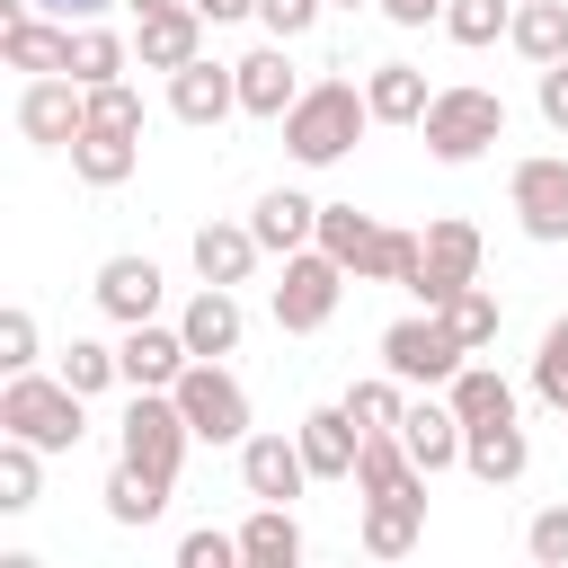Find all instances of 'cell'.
I'll return each mask as SVG.
<instances>
[{"label":"cell","instance_id":"cb8c5ba5","mask_svg":"<svg viewBox=\"0 0 568 568\" xmlns=\"http://www.w3.org/2000/svg\"><path fill=\"white\" fill-rule=\"evenodd\" d=\"M408 488H426L417 453L399 444V426H373L364 453H355V497H408Z\"/></svg>","mask_w":568,"mask_h":568},{"label":"cell","instance_id":"681fc988","mask_svg":"<svg viewBox=\"0 0 568 568\" xmlns=\"http://www.w3.org/2000/svg\"><path fill=\"white\" fill-rule=\"evenodd\" d=\"M36 9H53V18H98L106 0H36Z\"/></svg>","mask_w":568,"mask_h":568},{"label":"cell","instance_id":"7bdbcfd3","mask_svg":"<svg viewBox=\"0 0 568 568\" xmlns=\"http://www.w3.org/2000/svg\"><path fill=\"white\" fill-rule=\"evenodd\" d=\"M524 550H532L541 568H568V506H541V515L524 524Z\"/></svg>","mask_w":568,"mask_h":568},{"label":"cell","instance_id":"74e56055","mask_svg":"<svg viewBox=\"0 0 568 568\" xmlns=\"http://www.w3.org/2000/svg\"><path fill=\"white\" fill-rule=\"evenodd\" d=\"M346 408H355L364 435H373V426H399V417H408V382H399V373H373V382L346 390Z\"/></svg>","mask_w":568,"mask_h":568},{"label":"cell","instance_id":"ffe728a7","mask_svg":"<svg viewBox=\"0 0 568 568\" xmlns=\"http://www.w3.org/2000/svg\"><path fill=\"white\" fill-rule=\"evenodd\" d=\"M178 328H186V346H195V355H240V328H248L240 284H195V302L178 311Z\"/></svg>","mask_w":568,"mask_h":568},{"label":"cell","instance_id":"b9f144b4","mask_svg":"<svg viewBox=\"0 0 568 568\" xmlns=\"http://www.w3.org/2000/svg\"><path fill=\"white\" fill-rule=\"evenodd\" d=\"M178 568H248V559H240V532H213L204 524V532L178 541Z\"/></svg>","mask_w":568,"mask_h":568},{"label":"cell","instance_id":"836d02e7","mask_svg":"<svg viewBox=\"0 0 568 568\" xmlns=\"http://www.w3.org/2000/svg\"><path fill=\"white\" fill-rule=\"evenodd\" d=\"M36 488H44V444L0 435V515H27V506H36Z\"/></svg>","mask_w":568,"mask_h":568},{"label":"cell","instance_id":"5bb4252c","mask_svg":"<svg viewBox=\"0 0 568 568\" xmlns=\"http://www.w3.org/2000/svg\"><path fill=\"white\" fill-rule=\"evenodd\" d=\"M169 115H178V124H222V115H240V62L195 53L186 71H169Z\"/></svg>","mask_w":568,"mask_h":568},{"label":"cell","instance_id":"8fae6325","mask_svg":"<svg viewBox=\"0 0 568 568\" xmlns=\"http://www.w3.org/2000/svg\"><path fill=\"white\" fill-rule=\"evenodd\" d=\"M115 355H124V390H178V373L195 364V346H186L178 320H169V328H160V320H133Z\"/></svg>","mask_w":568,"mask_h":568},{"label":"cell","instance_id":"ee69618b","mask_svg":"<svg viewBox=\"0 0 568 568\" xmlns=\"http://www.w3.org/2000/svg\"><path fill=\"white\" fill-rule=\"evenodd\" d=\"M0 373H36V311H0Z\"/></svg>","mask_w":568,"mask_h":568},{"label":"cell","instance_id":"4316f807","mask_svg":"<svg viewBox=\"0 0 568 568\" xmlns=\"http://www.w3.org/2000/svg\"><path fill=\"white\" fill-rule=\"evenodd\" d=\"M417 532H426V488H408V497H364V550H373V559H408Z\"/></svg>","mask_w":568,"mask_h":568},{"label":"cell","instance_id":"d590c367","mask_svg":"<svg viewBox=\"0 0 568 568\" xmlns=\"http://www.w3.org/2000/svg\"><path fill=\"white\" fill-rule=\"evenodd\" d=\"M506 27H515V0H444V36H453V44H470V53H479V44H497Z\"/></svg>","mask_w":568,"mask_h":568},{"label":"cell","instance_id":"9c48e42d","mask_svg":"<svg viewBox=\"0 0 568 568\" xmlns=\"http://www.w3.org/2000/svg\"><path fill=\"white\" fill-rule=\"evenodd\" d=\"M506 204H515L524 240L559 248V240H568V160H559V151H532V160H515V178H506Z\"/></svg>","mask_w":568,"mask_h":568},{"label":"cell","instance_id":"8d00e7d4","mask_svg":"<svg viewBox=\"0 0 568 568\" xmlns=\"http://www.w3.org/2000/svg\"><path fill=\"white\" fill-rule=\"evenodd\" d=\"M62 382L98 399L106 382H124V355H115V346H98V337H71V346H62Z\"/></svg>","mask_w":568,"mask_h":568},{"label":"cell","instance_id":"484cf974","mask_svg":"<svg viewBox=\"0 0 568 568\" xmlns=\"http://www.w3.org/2000/svg\"><path fill=\"white\" fill-rule=\"evenodd\" d=\"M257 257H266V248H257L248 222H204V231H195V275H204V284H248Z\"/></svg>","mask_w":568,"mask_h":568},{"label":"cell","instance_id":"c3c4849f","mask_svg":"<svg viewBox=\"0 0 568 568\" xmlns=\"http://www.w3.org/2000/svg\"><path fill=\"white\" fill-rule=\"evenodd\" d=\"M195 9H204L213 27H231V18H257V0H195Z\"/></svg>","mask_w":568,"mask_h":568},{"label":"cell","instance_id":"30bf717a","mask_svg":"<svg viewBox=\"0 0 568 568\" xmlns=\"http://www.w3.org/2000/svg\"><path fill=\"white\" fill-rule=\"evenodd\" d=\"M80 124H89V89H80L71 71H44V80L18 89V133H27L36 151H71Z\"/></svg>","mask_w":568,"mask_h":568},{"label":"cell","instance_id":"8992f818","mask_svg":"<svg viewBox=\"0 0 568 568\" xmlns=\"http://www.w3.org/2000/svg\"><path fill=\"white\" fill-rule=\"evenodd\" d=\"M346 284H355V275H346L320 240H311V248H293V257H284V284H275V328H284V337L328 328V320H337V302H346Z\"/></svg>","mask_w":568,"mask_h":568},{"label":"cell","instance_id":"f1b7e54d","mask_svg":"<svg viewBox=\"0 0 568 568\" xmlns=\"http://www.w3.org/2000/svg\"><path fill=\"white\" fill-rule=\"evenodd\" d=\"M506 44L541 71V62H568V0H515V27Z\"/></svg>","mask_w":568,"mask_h":568},{"label":"cell","instance_id":"1f68e13d","mask_svg":"<svg viewBox=\"0 0 568 568\" xmlns=\"http://www.w3.org/2000/svg\"><path fill=\"white\" fill-rule=\"evenodd\" d=\"M124 62H133V44H124L115 27H89V18L71 27V80H80V89H98V80H124Z\"/></svg>","mask_w":568,"mask_h":568},{"label":"cell","instance_id":"83f0119b","mask_svg":"<svg viewBox=\"0 0 568 568\" xmlns=\"http://www.w3.org/2000/svg\"><path fill=\"white\" fill-rule=\"evenodd\" d=\"M240 559H248V568H302V524H293V506H266V497H257V515L240 524Z\"/></svg>","mask_w":568,"mask_h":568},{"label":"cell","instance_id":"e0dca14e","mask_svg":"<svg viewBox=\"0 0 568 568\" xmlns=\"http://www.w3.org/2000/svg\"><path fill=\"white\" fill-rule=\"evenodd\" d=\"M89 293H98V311H106V320H124V328H133V320H160V293H169V284H160V266H151V257H133V248H124V257H106V266H98V284H89Z\"/></svg>","mask_w":568,"mask_h":568},{"label":"cell","instance_id":"816d5d0a","mask_svg":"<svg viewBox=\"0 0 568 568\" xmlns=\"http://www.w3.org/2000/svg\"><path fill=\"white\" fill-rule=\"evenodd\" d=\"M337 9H364V0H337Z\"/></svg>","mask_w":568,"mask_h":568},{"label":"cell","instance_id":"ac0fdd59","mask_svg":"<svg viewBox=\"0 0 568 568\" xmlns=\"http://www.w3.org/2000/svg\"><path fill=\"white\" fill-rule=\"evenodd\" d=\"M293 98H302V80H293V62H284V44H275V36H266L257 53H240V115L284 124V115H293Z\"/></svg>","mask_w":568,"mask_h":568},{"label":"cell","instance_id":"9a60e30c","mask_svg":"<svg viewBox=\"0 0 568 568\" xmlns=\"http://www.w3.org/2000/svg\"><path fill=\"white\" fill-rule=\"evenodd\" d=\"M240 488L266 497V506H293V497L311 488L302 444H293V435H248V444H240Z\"/></svg>","mask_w":568,"mask_h":568},{"label":"cell","instance_id":"f907efd6","mask_svg":"<svg viewBox=\"0 0 568 568\" xmlns=\"http://www.w3.org/2000/svg\"><path fill=\"white\" fill-rule=\"evenodd\" d=\"M124 9H133V18H142V9H169V0H124Z\"/></svg>","mask_w":568,"mask_h":568},{"label":"cell","instance_id":"52a82bcc","mask_svg":"<svg viewBox=\"0 0 568 568\" xmlns=\"http://www.w3.org/2000/svg\"><path fill=\"white\" fill-rule=\"evenodd\" d=\"M462 364H470V346L444 328V311H408V320L382 328V373H399L408 390H435V382H453Z\"/></svg>","mask_w":568,"mask_h":568},{"label":"cell","instance_id":"6da1fadb","mask_svg":"<svg viewBox=\"0 0 568 568\" xmlns=\"http://www.w3.org/2000/svg\"><path fill=\"white\" fill-rule=\"evenodd\" d=\"M364 124H373L364 80H311V89L293 98V115H284V151H293L302 169H337V160L364 142Z\"/></svg>","mask_w":568,"mask_h":568},{"label":"cell","instance_id":"f35d334b","mask_svg":"<svg viewBox=\"0 0 568 568\" xmlns=\"http://www.w3.org/2000/svg\"><path fill=\"white\" fill-rule=\"evenodd\" d=\"M364 240H373V213H355V204H320V248L355 275V257H364Z\"/></svg>","mask_w":568,"mask_h":568},{"label":"cell","instance_id":"d4e9b609","mask_svg":"<svg viewBox=\"0 0 568 568\" xmlns=\"http://www.w3.org/2000/svg\"><path fill=\"white\" fill-rule=\"evenodd\" d=\"M364 98H373V124H426V106H435V89H426L417 62H373Z\"/></svg>","mask_w":568,"mask_h":568},{"label":"cell","instance_id":"4fadbf2b","mask_svg":"<svg viewBox=\"0 0 568 568\" xmlns=\"http://www.w3.org/2000/svg\"><path fill=\"white\" fill-rule=\"evenodd\" d=\"M204 9L195 0H169V9H142V27H133V53H142V71H186L195 53H204Z\"/></svg>","mask_w":568,"mask_h":568},{"label":"cell","instance_id":"7a4b0ae2","mask_svg":"<svg viewBox=\"0 0 568 568\" xmlns=\"http://www.w3.org/2000/svg\"><path fill=\"white\" fill-rule=\"evenodd\" d=\"M0 435H27L44 453H71L89 435V390H71L62 373H9L0 390Z\"/></svg>","mask_w":568,"mask_h":568},{"label":"cell","instance_id":"7dc6e473","mask_svg":"<svg viewBox=\"0 0 568 568\" xmlns=\"http://www.w3.org/2000/svg\"><path fill=\"white\" fill-rule=\"evenodd\" d=\"M390 27H444V0H373Z\"/></svg>","mask_w":568,"mask_h":568},{"label":"cell","instance_id":"d6a6232c","mask_svg":"<svg viewBox=\"0 0 568 568\" xmlns=\"http://www.w3.org/2000/svg\"><path fill=\"white\" fill-rule=\"evenodd\" d=\"M444 328H453L470 355H488V346H497V328H506V302H497L488 284H462V293L444 302Z\"/></svg>","mask_w":568,"mask_h":568},{"label":"cell","instance_id":"2e32d148","mask_svg":"<svg viewBox=\"0 0 568 568\" xmlns=\"http://www.w3.org/2000/svg\"><path fill=\"white\" fill-rule=\"evenodd\" d=\"M293 444H302V462H311V479H355V453H364V426H355V408L337 399V408H311V417L293 426Z\"/></svg>","mask_w":568,"mask_h":568},{"label":"cell","instance_id":"5b68a950","mask_svg":"<svg viewBox=\"0 0 568 568\" xmlns=\"http://www.w3.org/2000/svg\"><path fill=\"white\" fill-rule=\"evenodd\" d=\"M417 133H426V151H435V160H453V169H462V160H479L488 142H506V98H497V89L453 80V89H435V106H426V124H417Z\"/></svg>","mask_w":568,"mask_h":568},{"label":"cell","instance_id":"f546056e","mask_svg":"<svg viewBox=\"0 0 568 568\" xmlns=\"http://www.w3.org/2000/svg\"><path fill=\"white\" fill-rule=\"evenodd\" d=\"M444 399L462 408V426H497V417H515V382H506L497 364H462V373L444 382Z\"/></svg>","mask_w":568,"mask_h":568},{"label":"cell","instance_id":"ab89813d","mask_svg":"<svg viewBox=\"0 0 568 568\" xmlns=\"http://www.w3.org/2000/svg\"><path fill=\"white\" fill-rule=\"evenodd\" d=\"M532 390H541V399L568 417V320H550V328H541V355H532Z\"/></svg>","mask_w":568,"mask_h":568},{"label":"cell","instance_id":"d6986e66","mask_svg":"<svg viewBox=\"0 0 568 568\" xmlns=\"http://www.w3.org/2000/svg\"><path fill=\"white\" fill-rule=\"evenodd\" d=\"M248 231H257V248H266V257H293V248H311V240H320V204H311L302 186H266V195H257V213H248Z\"/></svg>","mask_w":568,"mask_h":568},{"label":"cell","instance_id":"e575fe53","mask_svg":"<svg viewBox=\"0 0 568 568\" xmlns=\"http://www.w3.org/2000/svg\"><path fill=\"white\" fill-rule=\"evenodd\" d=\"M408 266H417V231L373 222V240H364V257H355V284H408Z\"/></svg>","mask_w":568,"mask_h":568},{"label":"cell","instance_id":"7402d4cb","mask_svg":"<svg viewBox=\"0 0 568 568\" xmlns=\"http://www.w3.org/2000/svg\"><path fill=\"white\" fill-rule=\"evenodd\" d=\"M142 169V133H115V124H80L71 133V178L80 186H124Z\"/></svg>","mask_w":568,"mask_h":568},{"label":"cell","instance_id":"4dcf8cb0","mask_svg":"<svg viewBox=\"0 0 568 568\" xmlns=\"http://www.w3.org/2000/svg\"><path fill=\"white\" fill-rule=\"evenodd\" d=\"M106 515L115 524H160V506H169V479H151V470H133L124 453H115V470H106Z\"/></svg>","mask_w":568,"mask_h":568},{"label":"cell","instance_id":"603a6c76","mask_svg":"<svg viewBox=\"0 0 568 568\" xmlns=\"http://www.w3.org/2000/svg\"><path fill=\"white\" fill-rule=\"evenodd\" d=\"M462 470H470L479 488H506V479H524V470H532V444H524V426H515V417H497V426H470V435H462Z\"/></svg>","mask_w":568,"mask_h":568},{"label":"cell","instance_id":"ba28073f","mask_svg":"<svg viewBox=\"0 0 568 568\" xmlns=\"http://www.w3.org/2000/svg\"><path fill=\"white\" fill-rule=\"evenodd\" d=\"M178 408H186L195 444H248V390H240V373L222 355H195L178 373Z\"/></svg>","mask_w":568,"mask_h":568},{"label":"cell","instance_id":"60d3db41","mask_svg":"<svg viewBox=\"0 0 568 568\" xmlns=\"http://www.w3.org/2000/svg\"><path fill=\"white\" fill-rule=\"evenodd\" d=\"M89 124H115V133H142V98L124 80H98L89 89Z\"/></svg>","mask_w":568,"mask_h":568},{"label":"cell","instance_id":"f6af8a7d","mask_svg":"<svg viewBox=\"0 0 568 568\" xmlns=\"http://www.w3.org/2000/svg\"><path fill=\"white\" fill-rule=\"evenodd\" d=\"M320 9H328V0H257V27H266L275 44H293V36H311Z\"/></svg>","mask_w":568,"mask_h":568},{"label":"cell","instance_id":"277c9868","mask_svg":"<svg viewBox=\"0 0 568 568\" xmlns=\"http://www.w3.org/2000/svg\"><path fill=\"white\" fill-rule=\"evenodd\" d=\"M186 444H195V426H186L178 390H133V399H124V417H115V453H124L133 470H151V479H169V488H178Z\"/></svg>","mask_w":568,"mask_h":568},{"label":"cell","instance_id":"bcb514c9","mask_svg":"<svg viewBox=\"0 0 568 568\" xmlns=\"http://www.w3.org/2000/svg\"><path fill=\"white\" fill-rule=\"evenodd\" d=\"M541 124L568 133V62H541Z\"/></svg>","mask_w":568,"mask_h":568},{"label":"cell","instance_id":"7c38bea8","mask_svg":"<svg viewBox=\"0 0 568 568\" xmlns=\"http://www.w3.org/2000/svg\"><path fill=\"white\" fill-rule=\"evenodd\" d=\"M0 53H9V71H27V80L71 71V18H62V27H44V18H36V0H0Z\"/></svg>","mask_w":568,"mask_h":568},{"label":"cell","instance_id":"44dd1931","mask_svg":"<svg viewBox=\"0 0 568 568\" xmlns=\"http://www.w3.org/2000/svg\"><path fill=\"white\" fill-rule=\"evenodd\" d=\"M462 435H470V426H462V408H453V399H408V417H399V444L417 453V470H426V479L462 462Z\"/></svg>","mask_w":568,"mask_h":568},{"label":"cell","instance_id":"3957f363","mask_svg":"<svg viewBox=\"0 0 568 568\" xmlns=\"http://www.w3.org/2000/svg\"><path fill=\"white\" fill-rule=\"evenodd\" d=\"M479 257H488L479 222H462V213H435V222L417 231V266H408V293H417V311H444L462 284H479Z\"/></svg>","mask_w":568,"mask_h":568}]
</instances>
